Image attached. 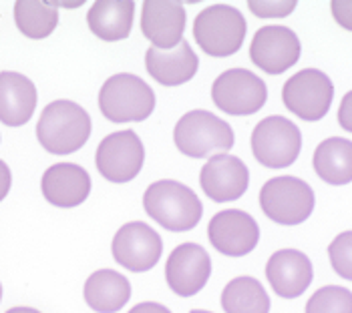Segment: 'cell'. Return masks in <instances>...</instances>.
Instances as JSON below:
<instances>
[{
  "label": "cell",
  "mask_w": 352,
  "mask_h": 313,
  "mask_svg": "<svg viewBox=\"0 0 352 313\" xmlns=\"http://www.w3.org/2000/svg\"><path fill=\"white\" fill-rule=\"evenodd\" d=\"M212 99L219 111L234 117L258 113L268 101V86L258 75L245 69H230L214 80Z\"/></svg>",
  "instance_id": "9c48e42d"
},
{
  "label": "cell",
  "mask_w": 352,
  "mask_h": 313,
  "mask_svg": "<svg viewBox=\"0 0 352 313\" xmlns=\"http://www.w3.org/2000/svg\"><path fill=\"white\" fill-rule=\"evenodd\" d=\"M0 301H2V283H0Z\"/></svg>",
  "instance_id": "d590c367"
},
{
  "label": "cell",
  "mask_w": 352,
  "mask_h": 313,
  "mask_svg": "<svg viewBox=\"0 0 352 313\" xmlns=\"http://www.w3.org/2000/svg\"><path fill=\"white\" fill-rule=\"evenodd\" d=\"M338 123L340 127L346 130V132H352V91L346 93L340 101V108H338Z\"/></svg>",
  "instance_id": "f546056e"
},
{
  "label": "cell",
  "mask_w": 352,
  "mask_h": 313,
  "mask_svg": "<svg viewBox=\"0 0 352 313\" xmlns=\"http://www.w3.org/2000/svg\"><path fill=\"white\" fill-rule=\"evenodd\" d=\"M145 69L163 86H179L195 77L199 58L188 40H182L171 51H157L149 47L145 52Z\"/></svg>",
  "instance_id": "ffe728a7"
},
{
  "label": "cell",
  "mask_w": 352,
  "mask_h": 313,
  "mask_svg": "<svg viewBox=\"0 0 352 313\" xmlns=\"http://www.w3.org/2000/svg\"><path fill=\"white\" fill-rule=\"evenodd\" d=\"M93 130L89 113L73 101H53L41 113L36 139L53 155H71L85 147Z\"/></svg>",
  "instance_id": "6da1fadb"
},
{
  "label": "cell",
  "mask_w": 352,
  "mask_h": 313,
  "mask_svg": "<svg viewBox=\"0 0 352 313\" xmlns=\"http://www.w3.org/2000/svg\"><path fill=\"white\" fill-rule=\"evenodd\" d=\"M221 310L226 313H270V297L254 277H236L221 291Z\"/></svg>",
  "instance_id": "cb8c5ba5"
},
{
  "label": "cell",
  "mask_w": 352,
  "mask_h": 313,
  "mask_svg": "<svg viewBox=\"0 0 352 313\" xmlns=\"http://www.w3.org/2000/svg\"><path fill=\"white\" fill-rule=\"evenodd\" d=\"M145 149L135 130H117L107 135L95 155L99 173L111 183H129L143 169Z\"/></svg>",
  "instance_id": "30bf717a"
},
{
  "label": "cell",
  "mask_w": 352,
  "mask_h": 313,
  "mask_svg": "<svg viewBox=\"0 0 352 313\" xmlns=\"http://www.w3.org/2000/svg\"><path fill=\"white\" fill-rule=\"evenodd\" d=\"M296 0H250L248 8L258 19H284L294 12Z\"/></svg>",
  "instance_id": "83f0119b"
},
{
  "label": "cell",
  "mask_w": 352,
  "mask_h": 313,
  "mask_svg": "<svg viewBox=\"0 0 352 313\" xmlns=\"http://www.w3.org/2000/svg\"><path fill=\"white\" fill-rule=\"evenodd\" d=\"M99 108L111 123H141L155 111V93L137 75L119 73L103 82Z\"/></svg>",
  "instance_id": "3957f363"
},
{
  "label": "cell",
  "mask_w": 352,
  "mask_h": 313,
  "mask_svg": "<svg viewBox=\"0 0 352 313\" xmlns=\"http://www.w3.org/2000/svg\"><path fill=\"white\" fill-rule=\"evenodd\" d=\"M82 295L93 312L117 313L131 299V283L119 271L99 269L85 281Z\"/></svg>",
  "instance_id": "7402d4cb"
},
{
  "label": "cell",
  "mask_w": 352,
  "mask_h": 313,
  "mask_svg": "<svg viewBox=\"0 0 352 313\" xmlns=\"http://www.w3.org/2000/svg\"><path fill=\"white\" fill-rule=\"evenodd\" d=\"M302 151V132L286 117H266L252 132V153L268 169H284L296 163Z\"/></svg>",
  "instance_id": "52a82bcc"
},
{
  "label": "cell",
  "mask_w": 352,
  "mask_h": 313,
  "mask_svg": "<svg viewBox=\"0 0 352 313\" xmlns=\"http://www.w3.org/2000/svg\"><path fill=\"white\" fill-rule=\"evenodd\" d=\"M14 23L27 38L41 40L51 36L58 26V10L41 0H16Z\"/></svg>",
  "instance_id": "d4e9b609"
},
{
  "label": "cell",
  "mask_w": 352,
  "mask_h": 313,
  "mask_svg": "<svg viewBox=\"0 0 352 313\" xmlns=\"http://www.w3.org/2000/svg\"><path fill=\"white\" fill-rule=\"evenodd\" d=\"M316 175L328 185L352 183V141L344 137H330L322 141L312 159Z\"/></svg>",
  "instance_id": "603a6c76"
},
{
  "label": "cell",
  "mask_w": 352,
  "mask_h": 313,
  "mask_svg": "<svg viewBox=\"0 0 352 313\" xmlns=\"http://www.w3.org/2000/svg\"><path fill=\"white\" fill-rule=\"evenodd\" d=\"M173 141L179 153L191 159L221 155L234 147V130L210 111L186 113L173 130Z\"/></svg>",
  "instance_id": "5b68a950"
},
{
  "label": "cell",
  "mask_w": 352,
  "mask_h": 313,
  "mask_svg": "<svg viewBox=\"0 0 352 313\" xmlns=\"http://www.w3.org/2000/svg\"><path fill=\"white\" fill-rule=\"evenodd\" d=\"M129 313H171L165 305L162 303H155V301H143V303H137L133 310H129Z\"/></svg>",
  "instance_id": "1f68e13d"
},
{
  "label": "cell",
  "mask_w": 352,
  "mask_h": 313,
  "mask_svg": "<svg viewBox=\"0 0 352 313\" xmlns=\"http://www.w3.org/2000/svg\"><path fill=\"white\" fill-rule=\"evenodd\" d=\"M10 187H12V173H10V167L0 159V201H4V197L10 193Z\"/></svg>",
  "instance_id": "4dcf8cb0"
},
{
  "label": "cell",
  "mask_w": 352,
  "mask_h": 313,
  "mask_svg": "<svg viewBox=\"0 0 352 313\" xmlns=\"http://www.w3.org/2000/svg\"><path fill=\"white\" fill-rule=\"evenodd\" d=\"M91 187L89 173L75 163H56L45 171L41 181L43 197L60 209L79 207L91 195Z\"/></svg>",
  "instance_id": "ac0fdd59"
},
{
  "label": "cell",
  "mask_w": 352,
  "mask_h": 313,
  "mask_svg": "<svg viewBox=\"0 0 352 313\" xmlns=\"http://www.w3.org/2000/svg\"><path fill=\"white\" fill-rule=\"evenodd\" d=\"M306 313H352V291L340 286L320 287L308 299Z\"/></svg>",
  "instance_id": "484cf974"
},
{
  "label": "cell",
  "mask_w": 352,
  "mask_h": 313,
  "mask_svg": "<svg viewBox=\"0 0 352 313\" xmlns=\"http://www.w3.org/2000/svg\"><path fill=\"white\" fill-rule=\"evenodd\" d=\"M302 45L288 26L270 25L260 28L250 45L252 62L268 75H282L300 60Z\"/></svg>",
  "instance_id": "7c38bea8"
},
{
  "label": "cell",
  "mask_w": 352,
  "mask_h": 313,
  "mask_svg": "<svg viewBox=\"0 0 352 313\" xmlns=\"http://www.w3.org/2000/svg\"><path fill=\"white\" fill-rule=\"evenodd\" d=\"M266 277L276 295L296 299L306 293L314 279L312 261L298 249H280L268 259Z\"/></svg>",
  "instance_id": "e0dca14e"
},
{
  "label": "cell",
  "mask_w": 352,
  "mask_h": 313,
  "mask_svg": "<svg viewBox=\"0 0 352 313\" xmlns=\"http://www.w3.org/2000/svg\"><path fill=\"white\" fill-rule=\"evenodd\" d=\"M334 99V84L318 69H304L286 80L282 101L286 108L302 121L314 123L324 119Z\"/></svg>",
  "instance_id": "ba28073f"
},
{
  "label": "cell",
  "mask_w": 352,
  "mask_h": 313,
  "mask_svg": "<svg viewBox=\"0 0 352 313\" xmlns=\"http://www.w3.org/2000/svg\"><path fill=\"white\" fill-rule=\"evenodd\" d=\"M6 313H41L38 310H32V308H12Z\"/></svg>",
  "instance_id": "836d02e7"
},
{
  "label": "cell",
  "mask_w": 352,
  "mask_h": 313,
  "mask_svg": "<svg viewBox=\"0 0 352 313\" xmlns=\"http://www.w3.org/2000/svg\"><path fill=\"white\" fill-rule=\"evenodd\" d=\"M186 6L177 0H145L141 8V32L157 51H171L184 40Z\"/></svg>",
  "instance_id": "9a60e30c"
},
{
  "label": "cell",
  "mask_w": 352,
  "mask_h": 313,
  "mask_svg": "<svg viewBox=\"0 0 352 313\" xmlns=\"http://www.w3.org/2000/svg\"><path fill=\"white\" fill-rule=\"evenodd\" d=\"M244 14L230 4H212L193 21V36L199 49L210 56H232L242 49L245 38Z\"/></svg>",
  "instance_id": "277c9868"
},
{
  "label": "cell",
  "mask_w": 352,
  "mask_h": 313,
  "mask_svg": "<svg viewBox=\"0 0 352 313\" xmlns=\"http://www.w3.org/2000/svg\"><path fill=\"white\" fill-rule=\"evenodd\" d=\"M38 93L34 82L21 73H0V123L6 127H23L34 115Z\"/></svg>",
  "instance_id": "d6986e66"
},
{
  "label": "cell",
  "mask_w": 352,
  "mask_h": 313,
  "mask_svg": "<svg viewBox=\"0 0 352 313\" xmlns=\"http://www.w3.org/2000/svg\"><path fill=\"white\" fill-rule=\"evenodd\" d=\"M208 237L221 255L244 257L256 249L260 241V227L250 213L240 209H226L212 217Z\"/></svg>",
  "instance_id": "5bb4252c"
},
{
  "label": "cell",
  "mask_w": 352,
  "mask_h": 313,
  "mask_svg": "<svg viewBox=\"0 0 352 313\" xmlns=\"http://www.w3.org/2000/svg\"><path fill=\"white\" fill-rule=\"evenodd\" d=\"M133 16V0H97L87 12V25L97 38L115 43L131 34Z\"/></svg>",
  "instance_id": "44dd1931"
},
{
  "label": "cell",
  "mask_w": 352,
  "mask_h": 313,
  "mask_svg": "<svg viewBox=\"0 0 352 313\" xmlns=\"http://www.w3.org/2000/svg\"><path fill=\"white\" fill-rule=\"evenodd\" d=\"M212 275L210 253L197 243L177 245L165 263V279L179 297H193L208 286Z\"/></svg>",
  "instance_id": "4fadbf2b"
},
{
  "label": "cell",
  "mask_w": 352,
  "mask_h": 313,
  "mask_svg": "<svg viewBox=\"0 0 352 313\" xmlns=\"http://www.w3.org/2000/svg\"><path fill=\"white\" fill-rule=\"evenodd\" d=\"M113 259L121 267L143 273L149 271L162 259L163 241L155 229H151L143 221H131L123 225L113 237Z\"/></svg>",
  "instance_id": "8fae6325"
},
{
  "label": "cell",
  "mask_w": 352,
  "mask_h": 313,
  "mask_svg": "<svg viewBox=\"0 0 352 313\" xmlns=\"http://www.w3.org/2000/svg\"><path fill=\"white\" fill-rule=\"evenodd\" d=\"M260 207L274 223L294 227L312 215L314 191L298 177H274L260 191Z\"/></svg>",
  "instance_id": "8992f818"
},
{
  "label": "cell",
  "mask_w": 352,
  "mask_h": 313,
  "mask_svg": "<svg viewBox=\"0 0 352 313\" xmlns=\"http://www.w3.org/2000/svg\"><path fill=\"white\" fill-rule=\"evenodd\" d=\"M145 213L171 233H184L197 227L204 215L199 197L188 185L171 179L151 183L143 195Z\"/></svg>",
  "instance_id": "7a4b0ae2"
},
{
  "label": "cell",
  "mask_w": 352,
  "mask_h": 313,
  "mask_svg": "<svg viewBox=\"0 0 352 313\" xmlns=\"http://www.w3.org/2000/svg\"><path fill=\"white\" fill-rule=\"evenodd\" d=\"M47 4H51L53 8H79L85 4V0H71V2H47Z\"/></svg>",
  "instance_id": "d6a6232c"
},
{
  "label": "cell",
  "mask_w": 352,
  "mask_h": 313,
  "mask_svg": "<svg viewBox=\"0 0 352 313\" xmlns=\"http://www.w3.org/2000/svg\"><path fill=\"white\" fill-rule=\"evenodd\" d=\"M330 265L338 277L352 281V231L336 235L328 245Z\"/></svg>",
  "instance_id": "4316f807"
},
{
  "label": "cell",
  "mask_w": 352,
  "mask_h": 313,
  "mask_svg": "<svg viewBox=\"0 0 352 313\" xmlns=\"http://www.w3.org/2000/svg\"><path fill=\"white\" fill-rule=\"evenodd\" d=\"M199 185L216 203L236 201L248 191L250 185V171L242 159L228 153L210 156V161L201 167Z\"/></svg>",
  "instance_id": "2e32d148"
},
{
  "label": "cell",
  "mask_w": 352,
  "mask_h": 313,
  "mask_svg": "<svg viewBox=\"0 0 352 313\" xmlns=\"http://www.w3.org/2000/svg\"><path fill=\"white\" fill-rule=\"evenodd\" d=\"M190 313H212V312H206V310H193V312Z\"/></svg>",
  "instance_id": "e575fe53"
},
{
  "label": "cell",
  "mask_w": 352,
  "mask_h": 313,
  "mask_svg": "<svg viewBox=\"0 0 352 313\" xmlns=\"http://www.w3.org/2000/svg\"><path fill=\"white\" fill-rule=\"evenodd\" d=\"M330 10L338 25L346 30H352V0H332Z\"/></svg>",
  "instance_id": "f1b7e54d"
}]
</instances>
